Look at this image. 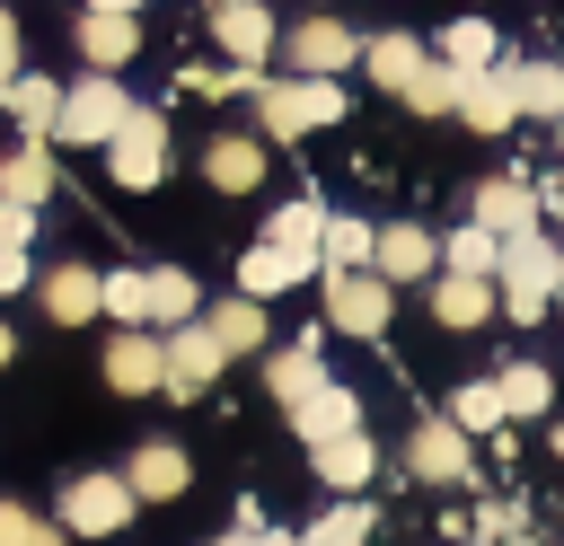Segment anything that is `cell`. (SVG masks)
<instances>
[{
  "label": "cell",
  "mask_w": 564,
  "mask_h": 546,
  "mask_svg": "<svg viewBox=\"0 0 564 546\" xmlns=\"http://www.w3.org/2000/svg\"><path fill=\"white\" fill-rule=\"evenodd\" d=\"M476 528H485V546H494V537H520V511H511V502H485Z\"/></svg>",
  "instance_id": "41"
},
{
  "label": "cell",
  "mask_w": 564,
  "mask_h": 546,
  "mask_svg": "<svg viewBox=\"0 0 564 546\" xmlns=\"http://www.w3.org/2000/svg\"><path fill=\"white\" fill-rule=\"evenodd\" d=\"M220 546H300V537H273V528H264V520H256V511H238V528H229V537H220Z\"/></svg>",
  "instance_id": "40"
},
{
  "label": "cell",
  "mask_w": 564,
  "mask_h": 546,
  "mask_svg": "<svg viewBox=\"0 0 564 546\" xmlns=\"http://www.w3.org/2000/svg\"><path fill=\"white\" fill-rule=\"evenodd\" d=\"M203 176H212L220 194H256V185H264V150L238 141V132H220V141L203 150Z\"/></svg>",
  "instance_id": "21"
},
{
  "label": "cell",
  "mask_w": 564,
  "mask_h": 546,
  "mask_svg": "<svg viewBox=\"0 0 564 546\" xmlns=\"http://www.w3.org/2000/svg\"><path fill=\"white\" fill-rule=\"evenodd\" d=\"M212 35H220V53H229L238 70H264V53H273V18H264L256 0H229V9H212Z\"/></svg>",
  "instance_id": "14"
},
{
  "label": "cell",
  "mask_w": 564,
  "mask_h": 546,
  "mask_svg": "<svg viewBox=\"0 0 564 546\" xmlns=\"http://www.w3.org/2000/svg\"><path fill=\"white\" fill-rule=\"evenodd\" d=\"M441 62H449L458 79H467V70H494V26H485V18H449V26H441Z\"/></svg>",
  "instance_id": "28"
},
{
  "label": "cell",
  "mask_w": 564,
  "mask_h": 546,
  "mask_svg": "<svg viewBox=\"0 0 564 546\" xmlns=\"http://www.w3.org/2000/svg\"><path fill=\"white\" fill-rule=\"evenodd\" d=\"M282 53H291V79H335L344 62H361V35L335 26V18H300L282 35Z\"/></svg>",
  "instance_id": "7"
},
{
  "label": "cell",
  "mask_w": 564,
  "mask_h": 546,
  "mask_svg": "<svg viewBox=\"0 0 564 546\" xmlns=\"http://www.w3.org/2000/svg\"><path fill=\"white\" fill-rule=\"evenodd\" d=\"M326 317L344 335H388V282L361 264V273H326Z\"/></svg>",
  "instance_id": "10"
},
{
  "label": "cell",
  "mask_w": 564,
  "mask_h": 546,
  "mask_svg": "<svg viewBox=\"0 0 564 546\" xmlns=\"http://www.w3.org/2000/svg\"><path fill=\"white\" fill-rule=\"evenodd\" d=\"M494 255H502V238L476 229V220H458V229L441 238V264H449V273H485V282H494Z\"/></svg>",
  "instance_id": "33"
},
{
  "label": "cell",
  "mask_w": 564,
  "mask_h": 546,
  "mask_svg": "<svg viewBox=\"0 0 564 546\" xmlns=\"http://www.w3.org/2000/svg\"><path fill=\"white\" fill-rule=\"evenodd\" d=\"M494 308H511L520 326H538V317L555 308V247H546L538 229L502 238V255H494Z\"/></svg>",
  "instance_id": "1"
},
{
  "label": "cell",
  "mask_w": 564,
  "mask_h": 546,
  "mask_svg": "<svg viewBox=\"0 0 564 546\" xmlns=\"http://www.w3.org/2000/svg\"><path fill=\"white\" fill-rule=\"evenodd\" d=\"M35 238V211H18V203H0V247H26Z\"/></svg>",
  "instance_id": "42"
},
{
  "label": "cell",
  "mask_w": 564,
  "mask_h": 546,
  "mask_svg": "<svg viewBox=\"0 0 564 546\" xmlns=\"http://www.w3.org/2000/svg\"><path fill=\"white\" fill-rule=\"evenodd\" d=\"M423 62H432V53H423L414 35H370V44H361V70H370V79H379L388 97H397V88H405V79H414Z\"/></svg>",
  "instance_id": "25"
},
{
  "label": "cell",
  "mask_w": 564,
  "mask_h": 546,
  "mask_svg": "<svg viewBox=\"0 0 564 546\" xmlns=\"http://www.w3.org/2000/svg\"><path fill=\"white\" fill-rule=\"evenodd\" d=\"M555 141H564V114H555Z\"/></svg>",
  "instance_id": "51"
},
{
  "label": "cell",
  "mask_w": 564,
  "mask_h": 546,
  "mask_svg": "<svg viewBox=\"0 0 564 546\" xmlns=\"http://www.w3.org/2000/svg\"><path fill=\"white\" fill-rule=\"evenodd\" d=\"M0 203L44 211V203H53V159H44V150H9V159H0Z\"/></svg>",
  "instance_id": "23"
},
{
  "label": "cell",
  "mask_w": 564,
  "mask_h": 546,
  "mask_svg": "<svg viewBox=\"0 0 564 546\" xmlns=\"http://www.w3.org/2000/svg\"><path fill=\"white\" fill-rule=\"evenodd\" d=\"M203 335H212L220 352H256V343H264V299H220V308L203 317Z\"/></svg>",
  "instance_id": "27"
},
{
  "label": "cell",
  "mask_w": 564,
  "mask_h": 546,
  "mask_svg": "<svg viewBox=\"0 0 564 546\" xmlns=\"http://www.w3.org/2000/svg\"><path fill=\"white\" fill-rule=\"evenodd\" d=\"M335 114H344V88L335 79H256V123L273 141H300V132H317Z\"/></svg>",
  "instance_id": "2"
},
{
  "label": "cell",
  "mask_w": 564,
  "mask_h": 546,
  "mask_svg": "<svg viewBox=\"0 0 564 546\" xmlns=\"http://www.w3.org/2000/svg\"><path fill=\"white\" fill-rule=\"evenodd\" d=\"M308 273H317V264L291 255V247H247V255H238V299H273V291L308 282Z\"/></svg>",
  "instance_id": "18"
},
{
  "label": "cell",
  "mask_w": 564,
  "mask_h": 546,
  "mask_svg": "<svg viewBox=\"0 0 564 546\" xmlns=\"http://www.w3.org/2000/svg\"><path fill=\"white\" fill-rule=\"evenodd\" d=\"M397 97H405L414 114H449V106H458V70H449V62H423V70H414Z\"/></svg>",
  "instance_id": "35"
},
{
  "label": "cell",
  "mask_w": 564,
  "mask_h": 546,
  "mask_svg": "<svg viewBox=\"0 0 564 546\" xmlns=\"http://www.w3.org/2000/svg\"><path fill=\"white\" fill-rule=\"evenodd\" d=\"M0 291H26V247H0Z\"/></svg>",
  "instance_id": "44"
},
{
  "label": "cell",
  "mask_w": 564,
  "mask_h": 546,
  "mask_svg": "<svg viewBox=\"0 0 564 546\" xmlns=\"http://www.w3.org/2000/svg\"><path fill=\"white\" fill-rule=\"evenodd\" d=\"M494 546H538V537H494Z\"/></svg>",
  "instance_id": "49"
},
{
  "label": "cell",
  "mask_w": 564,
  "mask_h": 546,
  "mask_svg": "<svg viewBox=\"0 0 564 546\" xmlns=\"http://www.w3.org/2000/svg\"><path fill=\"white\" fill-rule=\"evenodd\" d=\"M106 387H115V396H159V343H150L141 326H123V335L106 343Z\"/></svg>",
  "instance_id": "17"
},
{
  "label": "cell",
  "mask_w": 564,
  "mask_h": 546,
  "mask_svg": "<svg viewBox=\"0 0 564 546\" xmlns=\"http://www.w3.org/2000/svg\"><path fill=\"white\" fill-rule=\"evenodd\" d=\"M317 238H326V211H317V203H282V211L264 220V247H291V255H308V264H317Z\"/></svg>",
  "instance_id": "29"
},
{
  "label": "cell",
  "mask_w": 564,
  "mask_h": 546,
  "mask_svg": "<svg viewBox=\"0 0 564 546\" xmlns=\"http://www.w3.org/2000/svg\"><path fill=\"white\" fill-rule=\"evenodd\" d=\"M291 423H300V440H335V432H361V396L326 379L317 396H300V405H291Z\"/></svg>",
  "instance_id": "19"
},
{
  "label": "cell",
  "mask_w": 564,
  "mask_h": 546,
  "mask_svg": "<svg viewBox=\"0 0 564 546\" xmlns=\"http://www.w3.org/2000/svg\"><path fill=\"white\" fill-rule=\"evenodd\" d=\"M361 537H370V502H335L300 546H361Z\"/></svg>",
  "instance_id": "36"
},
{
  "label": "cell",
  "mask_w": 564,
  "mask_h": 546,
  "mask_svg": "<svg viewBox=\"0 0 564 546\" xmlns=\"http://www.w3.org/2000/svg\"><path fill=\"white\" fill-rule=\"evenodd\" d=\"M555 458H564V423H555Z\"/></svg>",
  "instance_id": "50"
},
{
  "label": "cell",
  "mask_w": 564,
  "mask_h": 546,
  "mask_svg": "<svg viewBox=\"0 0 564 546\" xmlns=\"http://www.w3.org/2000/svg\"><path fill=\"white\" fill-rule=\"evenodd\" d=\"M88 9H141V0H88Z\"/></svg>",
  "instance_id": "48"
},
{
  "label": "cell",
  "mask_w": 564,
  "mask_h": 546,
  "mask_svg": "<svg viewBox=\"0 0 564 546\" xmlns=\"http://www.w3.org/2000/svg\"><path fill=\"white\" fill-rule=\"evenodd\" d=\"M555 299H564V247H555Z\"/></svg>",
  "instance_id": "47"
},
{
  "label": "cell",
  "mask_w": 564,
  "mask_h": 546,
  "mask_svg": "<svg viewBox=\"0 0 564 546\" xmlns=\"http://www.w3.org/2000/svg\"><path fill=\"white\" fill-rule=\"evenodd\" d=\"M467 220L494 229V238H520V229H538V194H529L520 176H485L476 203H467Z\"/></svg>",
  "instance_id": "12"
},
{
  "label": "cell",
  "mask_w": 564,
  "mask_h": 546,
  "mask_svg": "<svg viewBox=\"0 0 564 546\" xmlns=\"http://www.w3.org/2000/svg\"><path fill=\"white\" fill-rule=\"evenodd\" d=\"M123 484H132V502H176V493L194 484V467H185L176 440H141L132 467H123Z\"/></svg>",
  "instance_id": "13"
},
{
  "label": "cell",
  "mask_w": 564,
  "mask_h": 546,
  "mask_svg": "<svg viewBox=\"0 0 564 546\" xmlns=\"http://www.w3.org/2000/svg\"><path fill=\"white\" fill-rule=\"evenodd\" d=\"M194 308H203L194 273H185V264H159V273H150V317H159V326H194Z\"/></svg>",
  "instance_id": "30"
},
{
  "label": "cell",
  "mask_w": 564,
  "mask_h": 546,
  "mask_svg": "<svg viewBox=\"0 0 564 546\" xmlns=\"http://www.w3.org/2000/svg\"><path fill=\"white\" fill-rule=\"evenodd\" d=\"M502 79H511V106L520 114H538V123L564 114V62H511Z\"/></svg>",
  "instance_id": "22"
},
{
  "label": "cell",
  "mask_w": 564,
  "mask_h": 546,
  "mask_svg": "<svg viewBox=\"0 0 564 546\" xmlns=\"http://www.w3.org/2000/svg\"><path fill=\"white\" fill-rule=\"evenodd\" d=\"M79 53H88V70H123V62L141 53L132 9H88V18H79Z\"/></svg>",
  "instance_id": "16"
},
{
  "label": "cell",
  "mask_w": 564,
  "mask_h": 546,
  "mask_svg": "<svg viewBox=\"0 0 564 546\" xmlns=\"http://www.w3.org/2000/svg\"><path fill=\"white\" fill-rule=\"evenodd\" d=\"M9 79H18V18L0 9V88H9Z\"/></svg>",
  "instance_id": "43"
},
{
  "label": "cell",
  "mask_w": 564,
  "mask_h": 546,
  "mask_svg": "<svg viewBox=\"0 0 564 546\" xmlns=\"http://www.w3.org/2000/svg\"><path fill=\"white\" fill-rule=\"evenodd\" d=\"M35 299H44L53 326H88V317H106V273L97 264H53L35 282Z\"/></svg>",
  "instance_id": "9"
},
{
  "label": "cell",
  "mask_w": 564,
  "mask_h": 546,
  "mask_svg": "<svg viewBox=\"0 0 564 546\" xmlns=\"http://www.w3.org/2000/svg\"><path fill=\"white\" fill-rule=\"evenodd\" d=\"M9 352H18V335H9V317H0V370H9Z\"/></svg>",
  "instance_id": "46"
},
{
  "label": "cell",
  "mask_w": 564,
  "mask_h": 546,
  "mask_svg": "<svg viewBox=\"0 0 564 546\" xmlns=\"http://www.w3.org/2000/svg\"><path fill=\"white\" fill-rule=\"evenodd\" d=\"M317 264H326V273H361V264H370V220H335V211H326Z\"/></svg>",
  "instance_id": "32"
},
{
  "label": "cell",
  "mask_w": 564,
  "mask_h": 546,
  "mask_svg": "<svg viewBox=\"0 0 564 546\" xmlns=\"http://www.w3.org/2000/svg\"><path fill=\"white\" fill-rule=\"evenodd\" d=\"M432 317H441V326H485V317H494V282H485V273H441Z\"/></svg>",
  "instance_id": "24"
},
{
  "label": "cell",
  "mask_w": 564,
  "mask_h": 546,
  "mask_svg": "<svg viewBox=\"0 0 564 546\" xmlns=\"http://www.w3.org/2000/svg\"><path fill=\"white\" fill-rule=\"evenodd\" d=\"M0 546H70L62 520H35L26 502H0Z\"/></svg>",
  "instance_id": "37"
},
{
  "label": "cell",
  "mask_w": 564,
  "mask_h": 546,
  "mask_svg": "<svg viewBox=\"0 0 564 546\" xmlns=\"http://www.w3.org/2000/svg\"><path fill=\"white\" fill-rule=\"evenodd\" d=\"M0 97H9V114H18V123H26V132H53V114H62V88H53V79H44V70H35V79H26V70H18V79H9V88H0Z\"/></svg>",
  "instance_id": "31"
},
{
  "label": "cell",
  "mask_w": 564,
  "mask_h": 546,
  "mask_svg": "<svg viewBox=\"0 0 564 546\" xmlns=\"http://www.w3.org/2000/svg\"><path fill=\"white\" fill-rule=\"evenodd\" d=\"M220 343L203 335V326H167V343H159V396H203L212 379H220Z\"/></svg>",
  "instance_id": "6"
},
{
  "label": "cell",
  "mask_w": 564,
  "mask_h": 546,
  "mask_svg": "<svg viewBox=\"0 0 564 546\" xmlns=\"http://www.w3.org/2000/svg\"><path fill=\"white\" fill-rule=\"evenodd\" d=\"M132 511H141V502H132L123 476H70V484H62V537H115Z\"/></svg>",
  "instance_id": "5"
},
{
  "label": "cell",
  "mask_w": 564,
  "mask_h": 546,
  "mask_svg": "<svg viewBox=\"0 0 564 546\" xmlns=\"http://www.w3.org/2000/svg\"><path fill=\"white\" fill-rule=\"evenodd\" d=\"M308 458H317V476H326L335 493H361V484H370V467H379V449H370L361 432H335V440H308Z\"/></svg>",
  "instance_id": "20"
},
{
  "label": "cell",
  "mask_w": 564,
  "mask_h": 546,
  "mask_svg": "<svg viewBox=\"0 0 564 546\" xmlns=\"http://www.w3.org/2000/svg\"><path fill=\"white\" fill-rule=\"evenodd\" d=\"M494 396H502V414H546V405H555V379H546L538 361H511V370L494 379Z\"/></svg>",
  "instance_id": "34"
},
{
  "label": "cell",
  "mask_w": 564,
  "mask_h": 546,
  "mask_svg": "<svg viewBox=\"0 0 564 546\" xmlns=\"http://www.w3.org/2000/svg\"><path fill=\"white\" fill-rule=\"evenodd\" d=\"M106 317L150 326V273H106Z\"/></svg>",
  "instance_id": "38"
},
{
  "label": "cell",
  "mask_w": 564,
  "mask_h": 546,
  "mask_svg": "<svg viewBox=\"0 0 564 546\" xmlns=\"http://www.w3.org/2000/svg\"><path fill=\"white\" fill-rule=\"evenodd\" d=\"M432 264H441V238H432V229H414V220L370 229V273H379V282H423Z\"/></svg>",
  "instance_id": "8"
},
{
  "label": "cell",
  "mask_w": 564,
  "mask_h": 546,
  "mask_svg": "<svg viewBox=\"0 0 564 546\" xmlns=\"http://www.w3.org/2000/svg\"><path fill=\"white\" fill-rule=\"evenodd\" d=\"M449 423H458V432H494V423H502V396H494V379H476V387H458V405H449Z\"/></svg>",
  "instance_id": "39"
},
{
  "label": "cell",
  "mask_w": 564,
  "mask_h": 546,
  "mask_svg": "<svg viewBox=\"0 0 564 546\" xmlns=\"http://www.w3.org/2000/svg\"><path fill=\"white\" fill-rule=\"evenodd\" d=\"M538 194V211H564V176H546V185H529Z\"/></svg>",
  "instance_id": "45"
},
{
  "label": "cell",
  "mask_w": 564,
  "mask_h": 546,
  "mask_svg": "<svg viewBox=\"0 0 564 546\" xmlns=\"http://www.w3.org/2000/svg\"><path fill=\"white\" fill-rule=\"evenodd\" d=\"M405 467L423 476V484H467V467H476V449H467V432L441 414V423H423L414 440H405Z\"/></svg>",
  "instance_id": "11"
},
{
  "label": "cell",
  "mask_w": 564,
  "mask_h": 546,
  "mask_svg": "<svg viewBox=\"0 0 564 546\" xmlns=\"http://www.w3.org/2000/svg\"><path fill=\"white\" fill-rule=\"evenodd\" d=\"M449 114H458L467 132H511V123H520V106H511V79H502V70H467Z\"/></svg>",
  "instance_id": "15"
},
{
  "label": "cell",
  "mask_w": 564,
  "mask_h": 546,
  "mask_svg": "<svg viewBox=\"0 0 564 546\" xmlns=\"http://www.w3.org/2000/svg\"><path fill=\"white\" fill-rule=\"evenodd\" d=\"M106 176H115L123 194H150V185L167 176V114L132 106V114L115 123V141H106Z\"/></svg>",
  "instance_id": "3"
},
{
  "label": "cell",
  "mask_w": 564,
  "mask_h": 546,
  "mask_svg": "<svg viewBox=\"0 0 564 546\" xmlns=\"http://www.w3.org/2000/svg\"><path fill=\"white\" fill-rule=\"evenodd\" d=\"M264 387L282 396V414H291L300 396H317V387H326V370H317V343H291V352H273V361H264Z\"/></svg>",
  "instance_id": "26"
},
{
  "label": "cell",
  "mask_w": 564,
  "mask_h": 546,
  "mask_svg": "<svg viewBox=\"0 0 564 546\" xmlns=\"http://www.w3.org/2000/svg\"><path fill=\"white\" fill-rule=\"evenodd\" d=\"M123 114H132V97L115 88V70H97V79L62 88V114H53V132H62V141H79V150H106Z\"/></svg>",
  "instance_id": "4"
}]
</instances>
